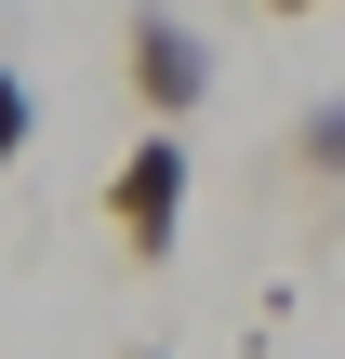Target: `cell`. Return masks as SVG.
I'll return each instance as SVG.
<instances>
[{
	"label": "cell",
	"mask_w": 345,
	"mask_h": 359,
	"mask_svg": "<svg viewBox=\"0 0 345 359\" xmlns=\"http://www.w3.org/2000/svg\"><path fill=\"white\" fill-rule=\"evenodd\" d=\"M27 133H40V93H27V80H13V67H0V173H13V160H27Z\"/></svg>",
	"instance_id": "4"
},
{
	"label": "cell",
	"mask_w": 345,
	"mask_h": 359,
	"mask_svg": "<svg viewBox=\"0 0 345 359\" xmlns=\"http://www.w3.org/2000/svg\"><path fill=\"white\" fill-rule=\"evenodd\" d=\"M106 226H120V253L133 266H173L186 253V133H133L120 147V173H106Z\"/></svg>",
	"instance_id": "1"
},
{
	"label": "cell",
	"mask_w": 345,
	"mask_h": 359,
	"mask_svg": "<svg viewBox=\"0 0 345 359\" xmlns=\"http://www.w3.org/2000/svg\"><path fill=\"white\" fill-rule=\"evenodd\" d=\"M120 67H133V107H146L160 133H186V120H199V93H213V40H199L173 0H146V13L120 27Z\"/></svg>",
	"instance_id": "2"
},
{
	"label": "cell",
	"mask_w": 345,
	"mask_h": 359,
	"mask_svg": "<svg viewBox=\"0 0 345 359\" xmlns=\"http://www.w3.org/2000/svg\"><path fill=\"white\" fill-rule=\"evenodd\" d=\"M266 13H319V0H266Z\"/></svg>",
	"instance_id": "5"
},
{
	"label": "cell",
	"mask_w": 345,
	"mask_h": 359,
	"mask_svg": "<svg viewBox=\"0 0 345 359\" xmlns=\"http://www.w3.org/2000/svg\"><path fill=\"white\" fill-rule=\"evenodd\" d=\"M133 359H173V346H133Z\"/></svg>",
	"instance_id": "6"
},
{
	"label": "cell",
	"mask_w": 345,
	"mask_h": 359,
	"mask_svg": "<svg viewBox=\"0 0 345 359\" xmlns=\"http://www.w3.org/2000/svg\"><path fill=\"white\" fill-rule=\"evenodd\" d=\"M293 173H306V187H345V80L293 120Z\"/></svg>",
	"instance_id": "3"
}]
</instances>
